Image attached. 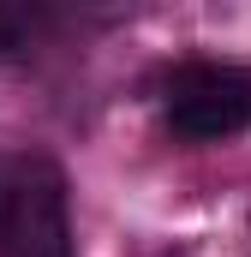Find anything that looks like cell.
Returning <instances> with one entry per match:
<instances>
[{
  "mask_svg": "<svg viewBox=\"0 0 251 257\" xmlns=\"http://www.w3.org/2000/svg\"><path fill=\"white\" fill-rule=\"evenodd\" d=\"M0 257H78L66 180L48 156L0 162Z\"/></svg>",
  "mask_w": 251,
  "mask_h": 257,
  "instance_id": "obj_1",
  "label": "cell"
},
{
  "mask_svg": "<svg viewBox=\"0 0 251 257\" xmlns=\"http://www.w3.org/2000/svg\"><path fill=\"white\" fill-rule=\"evenodd\" d=\"M162 120L180 144H227L251 132V72L227 60H186L162 84Z\"/></svg>",
  "mask_w": 251,
  "mask_h": 257,
  "instance_id": "obj_2",
  "label": "cell"
},
{
  "mask_svg": "<svg viewBox=\"0 0 251 257\" xmlns=\"http://www.w3.org/2000/svg\"><path fill=\"white\" fill-rule=\"evenodd\" d=\"M42 30H48L42 6H0V60H24Z\"/></svg>",
  "mask_w": 251,
  "mask_h": 257,
  "instance_id": "obj_3",
  "label": "cell"
}]
</instances>
